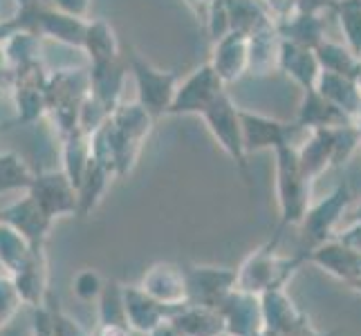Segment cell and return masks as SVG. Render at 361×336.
Instances as JSON below:
<instances>
[{"label":"cell","instance_id":"6da1fadb","mask_svg":"<svg viewBox=\"0 0 361 336\" xmlns=\"http://www.w3.org/2000/svg\"><path fill=\"white\" fill-rule=\"evenodd\" d=\"M281 240V235L274 233V238L258 247L252 256H247V260L238 269V280L235 287L243 292L252 294H263L274 287H285L290 282V278L307 263V251L303 249L301 254H296L292 258H281L276 256V244Z\"/></svg>","mask_w":361,"mask_h":336},{"label":"cell","instance_id":"7a4b0ae2","mask_svg":"<svg viewBox=\"0 0 361 336\" xmlns=\"http://www.w3.org/2000/svg\"><path fill=\"white\" fill-rule=\"evenodd\" d=\"M90 94V72L59 70L47 81V115H52L61 137L79 130L81 108Z\"/></svg>","mask_w":361,"mask_h":336},{"label":"cell","instance_id":"3957f363","mask_svg":"<svg viewBox=\"0 0 361 336\" xmlns=\"http://www.w3.org/2000/svg\"><path fill=\"white\" fill-rule=\"evenodd\" d=\"M276 191H279V209H281V227L276 235H283L285 227L301 224L310 209V182L301 164H298V148L281 146L276 148Z\"/></svg>","mask_w":361,"mask_h":336},{"label":"cell","instance_id":"277c9868","mask_svg":"<svg viewBox=\"0 0 361 336\" xmlns=\"http://www.w3.org/2000/svg\"><path fill=\"white\" fill-rule=\"evenodd\" d=\"M128 70L137 83V101H140L153 117H159L169 112L173 99H176L178 85H180V72H161L155 70L148 61L140 56V52L130 49L128 54Z\"/></svg>","mask_w":361,"mask_h":336},{"label":"cell","instance_id":"5b68a950","mask_svg":"<svg viewBox=\"0 0 361 336\" xmlns=\"http://www.w3.org/2000/svg\"><path fill=\"white\" fill-rule=\"evenodd\" d=\"M202 117L207 121L209 130L214 132L218 144L222 146L235 164L240 166L243 175L247 178L245 182L249 184V166H247V146H245V135H243V123H240V110L231 104V99L227 92H220L214 104H211Z\"/></svg>","mask_w":361,"mask_h":336},{"label":"cell","instance_id":"8992f818","mask_svg":"<svg viewBox=\"0 0 361 336\" xmlns=\"http://www.w3.org/2000/svg\"><path fill=\"white\" fill-rule=\"evenodd\" d=\"M47 81L49 72L43 68V61L36 58L16 68L14 81V106H16V121L30 126L47 115Z\"/></svg>","mask_w":361,"mask_h":336},{"label":"cell","instance_id":"52a82bcc","mask_svg":"<svg viewBox=\"0 0 361 336\" xmlns=\"http://www.w3.org/2000/svg\"><path fill=\"white\" fill-rule=\"evenodd\" d=\"M186 278V301L209 307L220 303L235 290L238 269L211 267V265H182Z\"/></svg>","mask_w":361,"mask_h":336},{"label":"cell","instance_id":"ba28073f","mask_svg":"<svg viewBox=\"0 0 361 336\" xmlns=\"http://www.w3.org/2000/svg\"><path fill=\"white\" fill-rule=\"evenodd\" d=\"M350 202H353L350 186L343 182L328 197H323L321 202L310 204L303 222L298 224L303 235H305V240H307V249H312L321 242L334 238V233H337V224L343 218L345 209L350 206Z\"/></svg>","mask_w":361,"mask_h":336},{"label":"cell","instance_id":"9c48e42d","mask_svg":"<svg viewBox=\"0 0 361 336\" xmlns=\"http://www.w3.org/2000/svg\"><path fill=\"white\" fill-rule=\"evenodd\" d=\"M27 191L52 220L56 216L79 213V193L66 170L39 173V175H34V182Z\"/></svg>","mask_w":361,"mask_h":336},{"label":"cell","instance_id":"30bf717a","mask_svg":"<svg viewBox=\"0 0 361 336\" xmlns=\"http://www.w3.org/2000/svg\"><path fill=\"white\" fill-rule=\"evenodd\" d=\"M263 301V318L265 330L281 334V336H303L314 332L307 314L298 309V305L285 292V287H274L260 294Z\"/></svg>","mask_w":361,"mask_h":336},{"label":"cell","instance_id":"8fae6325","mask_svg":"<svg viewBox=\"0 0 361 336\" xmlns=\"http://www.w3.org/2000/svg\"><path fill=\"white\" fill-rule=\"evenodd\" d=\"M222 81L218 77V72L214 70V66H202L200 70H195L186 81H182L178 85V92L173 104L169 108L171 115H191V112H202L214 104V99L225 92L222 90Z\"/></svg>","mask_w":361,"mask_h":336},{"label":"cell","instance_id":"7c38bea8","mask_svg":"<svg viewBox=\"0 0 361 336\" xmlns=\"http://www.w3.org/2000/svg\"><path fill=\"white\" fill-rule=\"evenodd\" d=\"M307 251V263L321 267L330 276L343 280L345 285H355L361 280V254L348 247L339 238H330Z\"/></svg>","mask_w":361,"mask_h":336},{"label":"cell","instance_id":"4fadbf2b","mask_svg":"<svg viewBox=\"0 0 361 336\" xmlns=\"http://www.w3.org/2000/svg\"><path fill=\"white\" fill-rule=\"evenodd\" d=\"M218 309H220V314L225 316L227 334L231 336H254L265 330L260 294L243 292L235 287L225 301L220 303Z\"/></svg>","mask_w":361,"mask_h":336},{"label":"cell","instance_id":"5bb4252c","mask_svg":"<svg viewBox=\"0 0 361 336\" xmlns=\"http://www.w3.org/2000/svg\"><path fill=\"white\" fill-rule=\"evenodd\" d=\"M123 309H126L128 325L142 334H151L159 325L169 323L178 305L161 303L151 294H146L142 287H121Z\"/></svg>","mask_w":361,"mask_h":336},{"label":"cell","instance_id":"9a60e30c","mask_svg":"<svg viewBox=\"0 0 361 336\" xmlns=\"http://www.w3.org/2000/svg\"><path fill=\"white\" fill-rule=\"evenodd\" d=\"M240 123H243L247 153L265 151V148H274L276 151L281 146H294V132L301 128V126H288V123H281L276 119H269L247 110H240Z\"/></svg>","mask_w":361,"mask_h":336},{"label":"cell","instance_id":"2e32d148","mask_svg":"<svg viewBox=\"0 0 361 336\" xmlns=\"http://www.w3.org/2000/svg\"><path fill=\"white\" fill-rule=\"evenodd\" d=\"M128 61L123 58H110V61H94L90 68V94L104 106L108 115L119 106V97L123 90V81H126Z\"/></svg>","mask_w":361,"mask_h":336},{"label":"cell","instance_id":"e0dca14e","mask_svg":"<svg viewBox=\"0 0 361 336\" xmlns=\"http://www.w3.org/2000/svg\"><path fill=\"white\" fill-rule=\"evenodd\" d=\"M169 323L184 336H218L227 332L225 316L218 307L197 305V303H180Z\"/></svg>","mask_w":361,"mask_h":336},{"label":"cell","instance_id":"ac0fdd59","mask_svg":"<svg viewBox=\"0 0 361 336\" xmlns=\"http://www.w3.org/2000/svg\"><path fill=\"white\" fill-rule=\"evenodd\" d=\"M0 220L11 224L16 231H20L34 249H41L45 233L49 229V224H52V218L45 213L32 195L9 204L5 211H0Z\"/></svg>","mask_w":361,"mask_h":336},{"label":"cell","instance_id":"d6986e66","mask_svg":"<svg viewBox=\"0 0 361 336\" xmlns=\"http://www.w3.org/2000/svg\"><path fill=\"white\" fill-rule=\"evenodd\" d=\"M140 287L153 298L169 305L186 303V278L182 265L159 263L144 273Z\"/></svg>","mask_w":361,"mask_h":336},{"label":"cell","instance_id":"ffe728a7","mask_svg":"<svg viewBox=\"0 0 361 336\" xmlns=\"http://www.w3.org/2000/svg\"><path fill=\"white\" fill-rule=\"evenodd\" d=\"M249 61V49H247V34L233 30L227 36H220V43L216 45V56H214V70L222 81H233L238 79L243 70L247 68Z\"/></svg>","mask_w":361,"mask_h":336},{"label":"cell","instance_id":"44dd1931","mask_svg":"<svg viewBox=\"0 0 361 336\" xmlns=\"http://www.w3.org/2000/svg\"><path fill=\"white\" fill-rule=\"evenodd\" d=\"M348 115L334 106L330 99L323 97L317 88H307V97L301 106V117H298V126L303 128H337L348 126Z\"/></svg>","mask_w":361,"mask_h":336},{"label":"cell","instance_id":"7402d4cb","mask_svg":"<svg viewBox=\"0 0 361 336\" xmlns=\"http://www.w3.org/2000/svg\"><path fill=\"white\" fill-rule=\"evenodd\" d=\"M314 88L334 106H339L345 115H355L361 110V94L350 77L337 72H321Z\"/></svg>","mask_w":361,"mask_h":336},{"label":"cell","instance_id":"603a6c76","mask_svg":"<svg viewBox=\"0 0 361 336\" xmlns=\"http://www.w3.org/2000/svg\"><path fill=\"white\" fill-rule=\"evenodd\" d=\"M83 49L92 58V63L94 61H110V58L121 56L115 30L110 27L108 20H104V18L88 20V30H85V39H83Z\"/></svg>","mask_w":361,"mask_h":336},{"label":"cell","instance_id":"cb8c5ba5","mask_svg":"<svg viewBox=\"0 0 361 336\" xmlns=\"http://www.w3.org/2000/svg\"><path fill=\"white\" fill-rule=\"evenodd\" d=\"M283 66L292 77L307 88H314V83L319 79V58L312 56V52H307L303 45L298 43H285L283 45Z\"/></svg>","mask_w":361,"mask_h":336},{"label":"cell","instance_id":"d4e9b609","mask_svg":"<svg viewBox=\"0 0 361 336\" xmlns=\"http://www.w3.org/2000/svg\"><path fill=\"white\" fill-rule=\"evenodd\" d=\"M32 170L16 153H0V193L14 189H30Z\"/></svg>","mask_w":361,"mask_h":336},{"label":"cell","instance_id":"484cf974","mask_svg":"<svg viewBox=\"0 0 361 336\" xmlns=\"http://www.w3.org/2000/svg\"><path fill=\"white\" fill-rule=\"evenodd\" d=\"M317 58L319 63L326 68V72H337L343 74V77H353V70H355V58L350 52H345L343 47L339 45H330V43H321L317 49Z\"/></svg>","mask_w":361,"mask_h":336},{"label":"cell","instance_id":"4316f807","mask_svg":"<svg viewBox=\"0 0 361 336\" xmlns=\"http://www.w3.org/2000/svg\"><path fill=\"white\" fill-rule=\"evenodd\" d=\"M341 27L355 52H361V0H345L341 5Z\"/></svg>","mask_w":361,"mask_h":336},{"label":"cell","instance_id":"83f0119b","mask_svg":"<svg viewBox=\"0 0 361 336\" xmlns=\"http://www.w3.org/2000/svg\"><path fill=\"white\" fill-rule=\"evenodd\" d=\"M104 287H106V285H104L102 276H99L94 269L81 271L72 282V290L81 298V301H92V298H99L104 292Z\"/></svg>","mask_w":361,"mask_h":336},{"label":"cell","instance_id":"f1b7e54d","mask_svg":"<svg viewBox=\"0 0 361 336\" xmlns=\"http://www.w3.org/2000/svg\"><path fill=\"white\" fill-rule=\"evenodd\" d=\"M52 318H54V334L56 336H88L77 321L68 316L66 312H61L59 307H52Z\"/></svg>","mask_w":361,"mask_h":336},{"label":"cell","instance_id":"f546056e","mask_svg":"<svg viewBox=\"0 0 361 336\" xmlns=\"http://www.w3.org/2000/svg\"><path fill=\"white\" fill-rule=\"evenodd\" d=\"M14 81H16V68L11 66L5 49L0 47V97L14 92Z\"/></svg>","mask_w":361,"mask_h":336},{"label":"cell","instance_id":"4dcf8cb0","mask_svg":"<svg viewBox=\"0 0 361 336\" xmlns=\"http://www.w3.org/2000/svg\"><path fill=\"white\" fill-rule=\"evenodd\" d=\"M49 5L61 9V11H66V14L85 18V14H88V7H90V0H49Z\"/></svg>","mask_w":361,"mask_h":336},{"label":"cell","instance_id":"1f68e13d","mask_svg":"<svg viewBox=\"0 0 361 336\" xmlns=\"http://www.w3.org/2000/svg\"><path fill=\"white\" fill-rule=\"evenodd\" d=\"M334 238H339L341 242L357 249V251L361 254V222H353L350 227L337 231V233H334Z\"/></svg>","mask_w":361,"mask_h":336},{"label":"cell","instance_id":"d6a6232c","mask_svg":"<svg viewBox=\"0 0 361 336\" xmlns=\"http://www.w3.org/2000/svg\"><path fill=\"white\" fill-rule=\"evenodd\" d=\"M151 336H184V334H180L171 323H164V325H159L155 332H151Z\"/></svg>","mask_w":361,"mask_h":336},{"label":"cell","instance_id":"836d02e7","mask_svg":"<svg viewBox=\"0 0 361 336\" xmlns=\"http://www.w3.org/2000/svg\"><path fill=\"white\" fill-rule=\"evenodd\" d=\"M47 0H16V7L18 11H27V9H34V7H41Z\"/></svg>","mask_w":361,"mask_h":336},{"label":"cell","instance_id":"e575fe53","mask_svg":"<svg viewBox=\"0 0 361 336\" xmlns=\"http://www.w3.org/2000/svg\"><path fill=\"white\" fill-rule=\"evenodd\" d=\"M350 216H353V220H355V222H361V200H359V202H357V206L350 211Z\"/></svg>","mask_w":361,"mask_h":336},{"label":"cell","instance_id":"d590c367","mask_svg":"<svg viewBox=\"0 0 361 336\" xmlns=\"http://www.w3.org/2000/svg\"><path fill=\"white\" fill-rule=\"evenodd\" d=\"M350 287H353L355 292H361V280H357L355 285H350Z\"/></svg>","mask_w":361,"mask_h":336},{"label":"cell","instance_id":"8d00e7d4","mask_svg":"<svg viewBox=\"0 0 361 336\" xmlns=\"http://www.w3.org/2000/svg\"><path fill=\"white\" fill-rule=\"evenodd\" d=\"M359 132H361V110H359Z\"/></svg>","mask_w":361,"mask_h":336},{"label":"cell","instance_id":"74e56055","mask_svg":"<svg viewBox=\"0 0 361 336\" xmlns=\"http://www.w3.org/2000/svg\"><path fill=\"white\" fill-rule=\"evenodd\" d=\"M218 336H231V334H227V332H225V334H218Z\"/></svg>","mask_w":361,"mask_h":336}]
</instances>
